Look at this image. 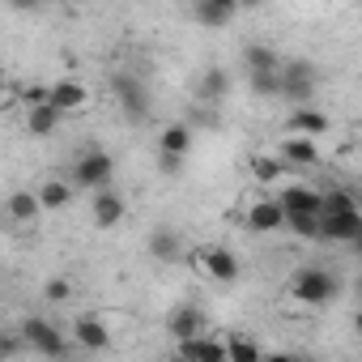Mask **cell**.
I'll list each match as a JSON object with an SVG mask.
<instances>
[{
	"label": "cell",
	"mask_w": 362,
	"mask_h": 362,
	"mask_svg": "<svg viewBox=\"0 0 362 362\" xmlns=\"http://www.w3.org/2000/svg\"><path fill=\"white\" fill-rule=\"evenodd\" d=\"M281 205H286V214H320L324 209V192L303 188V184H290L281 192Z\"/></svg>",
	"instance_id": "11"
},
{
	"label": "cell",
	"mask_w": 362,
	"mask_h": 362,
	"mask_svg": "<svg viewBox=\"0 0 362 362\" xmlns=\"http://www.w3.org/2000/svg\"><path fill=\"white\" fill-rule=\"evenodd\" d=\"M247 166H252V175L260 179V184H273V179L281 175V162H277V158H269V153H252V158H247Z\"/></svg>",
	"instance_id": "24"
},
{
	"label": "cell",
	"mask_w": 362,
	"mask_h": 362,
	"mask_svg": "<svg viewBox=\"0 0 362 362\" xmlns=\"http://www.w3.org/2000/svg\"><path fill=\"white\" fill-rule=\"evenodd\" d=\"M39 197H43V209H64L73 201V184L69 179H47V184L39 188Z\"/></svg>",
	"instance_id": "23"
},
{
	"label": "cell",
	"mask_w": 362,
	"mask_h": 362,
	"mask_svg": "<svg viewBox=\"0 0 362 362\" xmlns=\"http://www.w3.org/2000/svg\"><path fill=\"white\" fill-rule=\"evenodd\" d=\"M320 239H328V243H358L362 239V214H358V205L341 209V214H320Z\"/></svg>",
	"instance_id": "2"
},
{
	"label": "cell",
	"mask_w": 362,
	"mask_h": 362,
	"mask_svg": "<svg viewBox=\"0 0 362 362\" xmlns=\"http://www.w3.org/2000/svg\"><path fill=\"white\" fill-rule=\"evenodd\" d=\"M243 5H260V0H243Z\"/></svg>",
	"instance_id": "35"
},
{
	"label": "cell",
	"mask_w": 362,
	"mask_h": 362,
	"mask_svg": "<svg viewBox=\"0 0 362 362\" xmlns=\"http://www.w3.org/2000/svg\"><path fill=\"white\" fill-rule=\"evenodd\" d=\"M26 341H30V349L43 354V358H60V354H64V337H60V328H52L47 320H26Z\"/></svg>",
	"instance_id": "7"
},
{
	"label": "cell",
	"mask_w": 362,
	"mask_h": 362,
	"mask_svg": "<svg viewBox=\"0 0 362 362\" xmlns=\"http://www.w3.org/2000/svg\"><path fill=\"white\" fill-rule=\"evenodd\" d=\"M311 90H315V69H311V64H303V60L281 64V94H286V98L307 103V98H311Z\"/></svg>",
	"instance_id": "5"
},
{
	"label": "cell",
	"mask_w": 362,
	"mask_h": 362,
	"mask_svg": "<svg viewBox=\"0 0 362 362\" xmlns=\"http://www.w3.org/2000/svg\"><path fill=\"white\" fill-rule=\"evenodd\" d=\"M226 90H230V73H226V69H209V73L201 77V86H197V94H201L205 103L226 98Z\"/></svg>",
	"instance_id": "20"
},
{
	"label": "cell",
	"mask_w": 362,
	"mask_h": 362,
	"mask_svg": "<svg viewBox=\"0 0 362 362\" xmlns=\"http://www.w3.org/2000/svg\"><path fill=\"white\" fill-rule=\"evenodd\" d=\"M197 18H201V26H226L230 22V13L218 9V5H209V0H197Z\"/></svg>",
	"instance_id": "28"
},
{
	"label": "cell",
	"mask_w": 362,
	"mask_h": 362,
	"mask_svg": "<svg viewBox=\"0 0 362 362\" xmlns=\"http://www.w3.org/2000/svg\"><path fill=\"white\" fill-rule=\"evenodd\" d=\"M286 222H290V214H286L281 197H277V201L264 197V201H256V205L247 209V230H256V235H273V230H281Z\"/></svg>",
	"instance_id": "4"
},
{
	"label": "cell",
	"mask_w": 362,
	"mask_h": 362,
	"mask_svg": "<svg viewBox=\"0 0 362 362\" xmlns=\"http://www.w3.org/2000/svg\"><path fill=\"white\" fill-rule=\"evenodd\" d=\"M209 5H218V9H226V13L235 18V13H239V5H243V0H209Z\"/></svg>",
	"instance_id": "32"
},
{
	"label": "cell",
	"mask_w": 362,
	"mask_h": 362,
	"mask_svg": "<svg viewBox=\"0 0 362 362\" xmlns=\"http://www.w3.org/2000/svg\"><path fill=\"white\" fill-rule=\"evenodd\" d=\"M290 128L303 132V136H324V132H328V115L315 111V107H307V103H298L294 115H290Z\"/></svg>",
	"instance_id": "14"
},
{
	"label": "cell",
	"mask_w": 362,
	"mask_h": 362,
	"mask_svg": "<svg viewBox=\"0 0 362 362\" xmlns=\"http://www.w3.org/2000/svg\"><path fill=\"white\" fill-rule=\"evenodd\" d=\"M94 222H98L103 230H111V226H119V222H124V201H119L115 192H107V188H98V197H94Z\"/></svg>",
	"instance_id": "15"
},
{
	"label": "cell",
	"mask_w": 362,
	"mask_h": 362,
	"mask_svg": "<svg viewBox=\"0 0 362 362\" xmlns=\"http://www.w3.org/2000/svg\"><path fill=\"white\" fill-rule=\"evenodd\" d=\"M290 294H294V303H307V307H320V303H328V298L337 294V277H332L328 269H303V273L294 277V286H290Z\"/></svg>",
	"instance_id": "1"
},
{
	"label": "cell",
	"mask_w": 362,
	"mask_h": 362,
	"mask_svg": "<svg viewBox=\"0 0 362 362\" xmlns=\"http://www.w3.org/2000/svg\"><path fill=\"white\" fill-rule=\"evenodd\" d=\"M252 94L277 98V94H281V69H273V73H252Z\"/></svg>",
	"instance_id": "25"
},
{
	"label": "cell",
	"mask_w": 362,
	"mask_h": 362,
	"mask_svg": "<svg viewBox=\"0 0 362 362\" xmlns=\"http://www.w3.org/2000/svg\"><path fill=\"white\" fill-rule=\"evenodd\" d=\"M179 354H184V358H197V362H222V358H230L226 341H209L205 332H197V337H188V341H179Z\"/></svg>",
	"instance_id": "9"
},
{
	"label": "cell",
	"mask_w": 362,
	"mask_h": 362,
	"mask_svg": "<svg viewBox=\"0 0 362 362\" xmlns=\"http://www.w3.org/2000/svg\"><path fill=\"white\" fill-rule=\"evenodd\" d=\"M243 60H247L252 73H273V69H281V56H277L273 47H264V43H252V47L243 52Z\"/></svg>",
	"instance_id": "22"
},
{
	"label": "cell",
	"mask_w": 362,
	"mask_h": 362,
	"mask_svg": "<svg viewBox=\"0 0 362 362\" xmlns=\"http://www.w3.org/2000/svg\"><path fill=\"white\" fill-rule=\"evenodd\" d=\"M115 98H119L124 115H132V119H145L149 115V90L136 77H115Z\"/></svg>",
	"instance_id": "6"
},
{
	"label": "cell",
	"mask_w": 362,
	"mask_h": 362,
	"mask_svg": "<svg viewBox=\"0 0 362 362\" xmlns=\"http://www.w3.org/2000/svg\"><path fill=\"white\" fill-rule=\"evenodd\" d=\"M52 103H56L60 111H81V107L90 103V90H86L81 81L64 77V81H56V86H52Z\"/></svg>",
	"instance_id": "12"
},
{
	"label": "cell",
	"mask_w": 362,
	"mask_h": 362,
	"mask_svg": "<svg viewBox=\"0 0 362 362\" xmlns=\"http://www.w3.org/2000/svg\"><path fill=\"white\" fill-rule=\"evenodd\" d=\"M281 158H286V162H294V166H311V162L320 158V145H315V136L294 132V136L281 145Z\"/></svg>",
	"instance_id": "17"
},
{
	"label": "cell",
	"mask_w": 362,
	"mask_h": 362,
	"mask_svg": "<svg viewBox=\"0 0 362 362\" xmlns=\"http://www.w3.org/2000/svg\"><path fill=\"white\" fill-rule=\"evenodd\" d=\"M166 328H170L175 341H188V337L205 332V311H201V307H179V311H170Z\"/></svg>",
	"instance_id": "10"
},
{
	"label": "cell",
	"mask_w": 362,
	"mask_h": 362,
	"mask_svg": "<svg viewBox=\"0 0 362 362\" xmlns=\"http://www.w3.org/2000/svg\"><path fill=\"white\" fill-rule=\"evenodd\" d=\"M5 214H9V222H35L43 214V197L39 192H13L9 205H5Z\"/></svg>",
	"instance_id": "18"
},
{
	"label": "cell",
	"mask_w": 362,
	"mask_h": 362,
	"mask_svg": "<svg viewBox=\"0 0 362 362\" xmlns=\"http://www.w3.org/2000/svg\"><path fill=\"white\" fill-rule=\"evenodd\" d=\"M358 145H362V132H358Z\"/></svg>",
	"instance_id": "37"
},
{
	"label": "cell",
	"mask_w": 362,
	"mask_h": 362,
	"mask_svg": "<svg viewBox=\"0 0 362 362\" xmlns=\"http://www.w3.org/2000/svg\"><path fill=\"white\" fill-rule=\"evenodd\" d=\"M197 260H201V269H205L214 281H235V277H239V256L226 252V247H205Z\"/></svg>",
	"instance_id": "8"
},
{
	"label": "cell",
	"mask_w": 362,
	"mask_h": 362,
	"mask_svg": "<svg viewBox=\"0 0 362 362\" xmlns=\"http://www.w3.org/2000/svg\"><path fill=\"white\" fill-rule=\"evenodd\" d=\"M73 337H77L86 349H107V341H111L107 324H103V320H94V315H81V320L73 324Z\"/></svg>",
	"instance_id": "19"
},
{
	"label": "cell",
	"mask_w": 362,
	"mask_h": 362,
	"mask_svg": "<svg viewBox=\"0 0 362 362\" xmlns=\"http://www.w3.org/2000/svg\"><path fill=\"white\" fill-rule=\"evenodd\" d=\"M9 5H13V9H35L39 0H9Z\"/></svg>",
	"instance_id": "33"
},
{
	"label": "cell",
	"mask_w": 362,
	"mask_h": 362,
	"mask_svg": "<svg viewBox=\"0 0 362 362\" xmlns=\"http://www.w3.org/2000/svg\"><path fill=\"white\" fill-rule=\"evenodd\" d=\"M111 170H115V166H111V158H107L103 149H90V153H81V158H77V166H73V184H77V188H94V192H98V188H107V184H111Z\"/></svg>",
	"instance_id": "3"
},
{
	"label": "cell",
	"mask_w": 362,
	"mask_h": 362,
	"mask_svg": "<svg viewBox=\"0 0 362 362\" xmlns=\"http://www.w3.org/2000/svg\"><path fill=\"white\" fill-rule=\"evenodd\" d=\"M354 328H358V332H362V311H358V315H354Z\"/></svg>",
	"instance_id": "34"
},
{
	"label": "cell",
	"mask_w": 362,
	"mask_h": 362,
	"mask_svg": "<svg viewBox=\"0 0 362 362\" xmlns=\"http://www.w3.org/2000/svg\"><path fill=\"white\" fill-rule=\"evenodd\" d=\"M69 294H73V286H69L64 277H52V281L43 286V298H47V303H64Z\"/></svg>",
	"instance_id": "30"
},
{
	"label": "cell",
	"mask_w": 362,
	"mask_h": 362,
	"mask_svg": "<svg viewBox=\"0 0 362 362\" xmlns=\"http://www.w3.org/2000/svg\"><path fill=\"white\" fill-rule=\"evenodd\" d=\"M158 145H162V153H188V149H192V132H188V124H170V128H162Z\"/></svg>",
	"instance_id": "21"
},
{
	"label": "cell",
	"mask_w": 362,
	"mask_h": 362,
	"mask_svg": "<svg viewBox=\"0 0 362 362\" xmlns=\"http://www.w3.org/2000/svg\"><path fill=\"white\" fill-rule=\"evenodd\" d=\"M60 115H64V111H60L52 98H47V103H35V107L26 111V128H30L35 136H52L56 124H60Z\"/></svg>",
	"instance_id": "13"
},
{
	"label": "cell",
	"mask_w": 362,
	"mask_h": 362,
	"mask_svg": "<svg viewBox=\"0 0 362 362\" xmlns=\"http://www.w3.org/2000/svg\"><path fill=\"white\" fill-rule=\"evenodd\" d=\"M179 252H184V243H179V235H175L170 226H158V230L149 235V256H153V260L170 264V260H179Z\"/></svg>",
	"instance_id": "16"
},
{
	"label": "cell",
	"mask_w": 362,
	"mask_h": 362,
	"mask_svg": "<svg viewBox=\"0 0 362 362\" xmlns=\"http://www.w3.org/2000/svg\"><path fill=\"white\" fill-rule=\"evenodd\" d=\"M341 209H354V197L349 192H324V209L320 214H341Z\"/></svg>",
	"instance_id": "29"
},
{
	"label": "cell",
	"mask_w": 362,
	"mask_h": 362,
	"mask_svg": "<svg viewBox=\"0 0 362 362\" xmlns=\"http://www.w3.org/2000/svg\"><path fill=\"white\" fill-rule=\"evenodd\" d=\"M226 349H230V358H239V362H256V358H260V345L247 341V337H230Z\"/></svg>",
	"instance_id": "27"
},
{
	"label": "cell",
	"mask_w": 362,
	"mask_h": 362,
	"mask_svg": "<svg viewBox=\"0 0 362 362\" xmlns=\"http://www.w3.org/2000/svg\"><path fill=\"white\" fill-rule=\"evenodd\" d=\"M179 166H184V153H162V162H158L162 175H179Z\"/></svg>",
	"instance_id": "31"
},
{
	"label": "cell",
	"mask_w": 362,
	"mask_h": 362,
	"mask_svg": "<svg viewBox=\"0 0 362 362\" xmlns=\"http://www.w3.org/2000/svg\"><path fill=\"white\" fill-rule=\"evenodd\" d=\"M354 247H358V252H362V239H358V243H354Z\"/></svg>",
	"instance_id": "36"
},
{
	"label": "cell",
	"mask_w": 362,
	"mask_h": 362,
	"mask_svg": "<svg viewBox=\"0 0 362 362\" xmlns=\"http://www.w3.org/2000/svg\"><path fill=\"white\" fill-rule=\"evenodd\" d=\"M286 226L294 235H303V239H320V214H290Z\"/></svg>",
	"instance_id": "26"
}]
</instances>
